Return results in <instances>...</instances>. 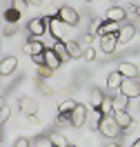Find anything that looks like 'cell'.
Instances as JSON below:
<instances>
[{
	"mask_svg": "<svg viewBox=\"0 0 140 147\" xmlns=\"http://www.w3.org/2000/svg\"><path fill=\"white\" fill-rule=\"evenodd\" d=\"M67 29H69V25H67L60 16H51V18H49V34L56 38V40H65Z\"/></svg>",
	"mask_w": 140,
	"mask_h": 147,
	"instance_id": "3957f363",
	"label": "cell"
},
{
	"mask_svg": "<svg viewBox=\"0 0 140 147\" xmlns=\"http://www.w3.org/2000/svg\"><path fill=\"white\" fill-rule=\"evenodd\" d=\"M36 85H38V89H40V92L45 94V96H51V94H54L51 85L47 83V78H40V76H38V78H36Z\"/></svg>",
	"mask_w": 140,
	"mask_h": 147,
	"instance_id": "cb8c5ba5",
	"label": "cell"
},
{
	"mask_svg": "<svg viewBox=\"0 0 140 147\" xmlns=\"http://www.w3.org/2000/svg\"><path fill=\"white\" fill-rule=\"evenodd\" d=\"M20 16H22V11H18L16 7L5 9V22H20Z\"/></svg>",
	"mask_w": 140,
	"mask_h": 147,
	"instance_id": "603a6c76",
	"label": "cell"
},
{
	"mask_svg": "<svg viewBox=\"0 0 140 147\" xmlns=\"http://www.w3.org/2000/svg\"><path fill=\"white\" fill-rule=\"evenodd\" d=\"M120 29H122L120 22H116V20H104L102 25H100L98 36H107V34H120Z\"/></svg>",
	"mask_w": 140,
	"mask_h": 147,
	"instance_id": "4fadbf2b",
	"label": "cell"
},
{
	"mask_svg": "<svg viewBox=\"0 0 140 147\" xmlns=\"http://www.w3.org/2000/svg\"><path fill=\"white\" fill-rule=\"evenodd\" d=\"M104 102V94L102 89H98V87H93L91 89V96H89V105H91V109H100Z\"/></svg>",
	"mask_w": 140,
	"mask_h": 147,
	"instance_id": "e0dca14e",
	"label": "cell"
},
{
	"mask_svg": "<svg viewBox=\"0 0 140 147\" xmlns=\"http://www.w3.org/2000/svg\"><path fill=\"white\" fill-rule=\"evenodd\" d=\"M113 118H116V123H118L125 131H129L131 127H136V120H133V116H131L127 109H116L113 111Z\"/></svg>",
	"mask_w": 140,
	"mask_h": 147,
	"instance_id": "52a82bcc",
	"label": "cell"
},
{
	"mask_svg": "<svg viewBox=\"0 0 140 147\" xmlns=\"http://www.w3.org/2000/svg\"><path fill=\"white\" fill-rule=\"evenodd\" d=\"M107 147H120V145H118V143H109Z\"/></svg>",
	"mask_w": 140,
	"mask_h": 147,
	"instance_id": "8d00e7d4",
	"label": "cell"
},
{
	"mask_svg": "<svg viewBox=\"0 0 140 147\" xmlns=\"http://www.w3.org/2000/svg\"><path fill=\"white\" fill-rule=\"evenodd\" d=\"M118 45H120V42H118V34H107V36H100V51H104V54H113Z\"/></svg>",
	"mask_w": 140,
	"mask_h": 147,
	"instance_id": "ba28073f",
	"label": "cell"
},
{
	"mask_svg": "<svg viewBox=\"0 0 140 147\" xmlns=\"http://www.w3.org/2000/svg\"><path fill=\"white\" fill-rule=\"evenodd\" d=\"M76 107H78V102H76L74 98H65V100L58 105V111H62V114H71Z\"/></svg>",
	"mask_w": 140,
	"mask_h": 147,
	"instance_id": "7402d4cb",
	"label": "cell"
},
{
	"mask_svg": "<svg viewBox=\"0 0 140 147\" xmlns=\"http://www.w3.org/2000/svg\"><path fill=\"white\" fill-rule=\"evenodd\" d=\"M11 7H16L18 11H25L29 7V0H13V5H11Z\"/></svg>",
	"mask_w": 140,
	"mask_h": 147,
	"instance_id": "f546056e",
	"label": "cell"
},
{
	"mask_svg": "<svg viewBox=\"0 0 140 147\" xmlns=\"http://www.w3.org/2000/svg\"><path fill=\"white\" fill-rule=\"evenodd\" d=\"M118 71H120L125 78H138V67L133 63H120L118 65Z\"/></svg>",
	"mask_w": 140,
	"mask_h": 147,
	"instance_id": "ffe728a7",
	"label": "cell"
},
{
	"mask_svg": "<svg viewBox=\"0 0 140 147\" xmlns=\"http://www.w3.org/2000/svg\"><path fill=\"white\" fill-rule=\"evenodd\" d=\"M27 123H31V125H40V120H38L36 114H29V116H27Z\"/></svg>",
	"mask_w": 140,
	"mask_h": 147,
	"instance_id": "836d02e7",
	"label": "cell"
},
{
	"mask_svg": "<svg viewBox=\"0 0 140 147\" xmlns=\"http://www.w3.org/2000/svg\"><path fill=\"white\" fill-rule=\"evenodd\" d=\"M11 147H29V138H16Z\"/></svg>",
	"mask_w": 140,
	"mask_h": 147,
	"instance_id": "1f68e13d",
	"label": "cell"
},
{
	"mask_svg": "<svg viewBox=\"0 0 140 147\" xmlns=\"http://www.w3.org/2000/svg\"><path fill=\"white\" fill-rule=\"evenodd\" d=\"M127 18V9H122V7H109L107 13H104V20H116V22H122V20Z\"/></svg>",
	"mask_w": 140,
	"mask_h": 147,
	"instance_id": "9a60e30c",
	"label": "cell"
},
{
	"mask_svg": "<svg viewBox=\"0 0 140 147\" xmlns=\"http://www.w3.org/2000/svg\"><path fill=\"white\" fill-rule=\"evenodd\" d=\"M67 47H69L71 58H82V56H84V49L80 47V42H78V40H67Z\"/></svg>",
	"mask_w": 140,
	"mask_h": 147,
	"instance_id": "44dd1931",
	"label": "cell"
},
{
	"mask_svg": "<svg viewBox=\"0 0 140 147\" xmlns=\"http://www.w3.org/2000/svg\"><path fill=\"white\" fill-rule=\"evenodd\" d=\"M84 60H96V47H84V56H82Z\"/></svg>",
	"mask_w": 140,
	"mask_h": 147,
	"instance_id": "f1b7e54d",
	"label": "cell"
},
{
	"mask_svg": "<svg viewBox=\"0 0 140 147\" xmlns=\"http://www.w3.org/2000/svg\"><path fill=\"white\" fill-rule=\"evenodd\" d=\"M127 102H129V98L120 94L118 98H113V111H116V109H127Z\"/></svg>",
	"mask_w": 140,
	"mask_h": 147,
	"instance_id": "4316f807",
	"label": "cell"
},
{
	"mask_svg": "<svg viewBox=\"0 0 140 147\" xmlns=\"http://www.w3.org/2000/svg\"><path fill=\"white\" fill-rule=\"evenodd\" d=\"M122 80H125V76H122L118 69H113V71H109V76H107V87H109L111 92H116V89L122 87Z\"/></svg>",
	"mask_w": 140,
	"mask_h": 147,
	"instance_id": "7c38bea8",
	"label": "cell"
},
{
	"mask_svg": "<svg viewBox=\"0 0 140 147\" xmlns=\"http://www.w3.org/2000/svg\"><path fill=\"white\" fill-rule=\"evenodd\" d=\"M18 105H20V111H22L25 116H29V114H36V111H38V102L33 100V98H20Z\"/></svg>",
	"mask_w": 140,
	"mask_h": 147,
	"instance_id": "2e32d148",
	"label": "cell"
},
{
	"mask_svg": "<svg viewBox=\"0 0 140 147\" xmlns=\"http://www.w3.org/2000/svg\"><path fill=\"white\" fill-rule=\"evenodd\" d=\"M118 92H120L122 96H127L129 100L140 98V80L138 78H125V80H122V87Z\"/></svg>",
	"mask_w": 140,
	"mask_h": 147,
	"instance_id": "277c9868",
	"label": "cell"
},
{
	"mask_svg": "<svg viewBox=\"0 0 140 147\" xmlns=\"http://www.w3.org/2000/svg\"><path fill=\"white\" fill-rule=\"evenodd\" d=\"M49 145L51 147H69V140L62 131H51L49 134Z\"/></svg>",
	"mask_w": 140,
	"mask_h": 147,
	"instance_id": "d6986e66",
	"label": "cell"
},
{
	"mask_svg": "<svg viewBox=\"0 0 140 147\" xmlns=\"http://www.w3.org/2000/svg\"><path fill=\"white\" fill-rule=\"evenodd\" d=\"M136 16H138V18H140V7H136Z\"/></svg>",
	"mask_w": 140,
	"mask_h": 147,
	"instance_id": "74e56055",
	"label": "cell"
},
{
	"mask_svg": "<svg viewBox=\"0 0 140 147\" xmlns=\"http://www.w3.org/2000/svg\"><path fill=\"white\" fill-rule=\"evenodd\" d=\"M16 67H18V58L16 56H9V58H2V63H0V76H11V74L16 71Z\"/></svg>",
	"mask_w": 140,
	"mask_h": 147,
	"instance_id": "8fae6325",
	"label": "cell"
},
{
	"mask_svg": "<svg viewBox=\"0 0 140 147\" xmlns=\"http://www.w3.org/2000/svg\"><path fill=\"white\" fill-rule=\"evenodd\" d=\"M136 34H138V27H136V25H125V27L120 29V34H118V42H120V45H129Z\"/></svg>",
	"mask_w": 140,
	"mask_h": 147,
	"instance_id": "30bf717a",
	"label": "cell"
},
{
	"mask_svg": "<svg viewBox=\"0 0 140 147\" xmlns=\"http://www.w3.org/2000/svg\"><path fill=\"white\" fill-rule=\"evenodd\" d=\"M131 147H140V138H138V140H133V143H131Z\"/></svg>",
	"mask_w": 140,
	"mask_h": 147,
	"instance_id": "d590c367",
	"label": "cell"
},
{
	"mask_svg": "<svg viewBox=\"0 0 140 147\" xmlns=\"http://www.w3.org/2000/svg\"><path fill=\"white\" fill-rule=\"evenodd\" d=\"M69 116H71V127H78V129H80V127H84V125L89 123V107L78 102V107H76Z\"/></svg>",
	"mask_w": 140,
	"mask_h": 147,
	"instance_id": "5b68a950",
	"label": "cell"
},
{
	"mask_svg": "<svg viewBox=\"0 0 140 147\" xmlns=\"http://www.w3.org/2000/svg\"><path fill=\"white\" fill-rule=\"evenodd\" d=\"M58 16L65 20L69 27H78V25H80V13H78L74 7H69V5H62V7L58 9Z\"/></svg>",
	"mask_w": 140,
	"mask_h": 147,
	"instance_id": "8992f818",
	"label": "cell"
},
{
	"mask_svg": "<svg viewBox=\"0 0 140 147\" xmlns=\"http://www.w3.org/2000/svg\"><path fill=\"white\" fill-rule=\"evenodd\" d=\"M54 51L60 56V60H62V63H69V60H71V54H69L67 40H56V42H54Z\"/></svg>",
	"mask_w": 140,
	"mask_h": 147,
	"instance_id": "5bb4252c",
	"label": "cell"
},
{
	"mask_svg": "<svg viewBox=\"0 0 140 147\" xmlns=\"http://www.w3.org/2000/svg\"><path fill=\"white\" fill-rule=\"evenodd\" d=\"M54 71H56V69H51L49 65H38V76H40V78H51Z\"/></svg>",
	"mask_w": 140,
	"mask_h": 147,
	"instance_id": "484cf974",
	"label": "cell"
},
{
	"mask_svg": "<svg viewBox=\"0 0 140 147\" xmlns=\"http://www.w3.org/2000/svg\"><path fill=\"white\" fill-rule=\"evenodd\" d=\"M9 118H11V107L9 105H2L0 107V123H7Z\"/></svg>",
	"mask_w": 140,
	"mask_h": 147,
	"instance_id": "83f0119b",
	"label": "cell"
},
{
	"mask_svg": "<svg viewBox=\"0 0 140 147\" xmlns=\"http://www.w3.org/2000/svg\"><path fill=\"white\" fill-rule=\"evenodd\" d=\"M27 31L33 38H40L42 34H49V16H36L27 22Z\"/></svg>",
	"mask_w": 140,
	"mask_h": 147,
	"instance_id": "6da1fadb",
	"label": "cell"
},
{
	"mask_svg": "<svg viewBox=\"0 0 140 147\" xmlns=\"http://www.w3.org/2000/svg\"><path fill=\"white\" fill-rule=\"evenodd\" d=\"M69 147H76V145H71V143H69Z\"/></svg>",
	"mask_w": 140,
	"mask_h": 147,
	"instance_id": "f35d334b",
	"label": "cell"
},
{
	"mask_svg": "<svg viewBox=\"0 0 140 147\" xmlns=\"http://www.w3.org/2000/svg\"><path fill=\"white\" fill-rule=\"evenodd\" d=\"M98 131H100L104 138H118L125 129L116 123V118H113V114H111V116H104V118H102V123H100V129H98Z\"/></svg>",
	"mask_w": 140,
	"mask_h": 147,
	"instance_id": "7a4b0ae2",
	"label": "cell"
},
{
	"mask_svg": "<svg viewBox=\"0 0 140 147\" xmlns=\"http://www.w3.org/2000/svg\"><path fill=\"white\" fill-rule=\"evenodd\" d=\"M47 47H45V42L40 40V38H31V40H27L25 42V54L27 56H38V54H42Z\"/></svg>",
	"mask_w": 140,
	"mask_h": 147,
	"instance_id": "9c48e42d",
	"label": "cell"
},
{
	"mask_svg": "<svg viewBox=\"0 0 140 147\" xmlns=\"http://www.w3.org/2000/svg\"><path fill=\"white\" fill-rule=\"evenodd\" d=\"M2 34L5 36H13L16 34V22H7V27L2 29Z\"/></svg>",
	"mask_w": 140,
	"mask_h": 147,
	"instance_id": "4dcf8cb0",
	"label": "cell"
},
{
	"mask_svg": "<svg viewBox=\"0 0 140 147\" xmlns=\"http://www.w3.org/2000/svg\"><path fill=\"white\" fill-rule=\"evenodd\" d=\"M31 60L36 63V67H38V65H45V51H42V54H38V56H31Z\"/></svg>",
	"mask_w": 140,
	"mask_h": 147,
	"instance_id": "d6a6232c",
	"label": "cell"
},
{
	"mask_svg": "<svg viewBox=\"0 0 140 147\" xmlns=\"http://www.w3.org/2000/svg\"><path fill=\"white\" fill-rule=\"evenodd\" d=\"M29 5H36V7H40V5H42V0H29Z\"/></svg>",
	"mask_w": 140,
	"mask_h": 147,
	"instance_id": "e575fe53",
	"label": "cell"
},
{
	"mask_svg": "<svg viewBox=\"0 0 140 147\" xmlns=\"http://www.w3.org/2000/svg\"><path fill=\"white\" fill-rule=\"evenodd\" d=\"M45 65H49L51 69H58L60 65H62V60H60V56L54 51V47L51 49H45Z\"/></svg>",
	"mask_w": 140,
	"mask_h": 147,
	"instance_id": "ac0fdd59",
	"label": "cell"
},
{
	"mask_svg": "<svg viewBox=\"0 0 140 147\" xmlns=\"http://www.w3.org/2000/svg\"><path fill=\"white\" fill-rule=\"evenodd\" d=\"M87 2H93V0H87Z\"/></svg>",
	"mask_w": 140,
	"mask_h": 147,
	"instance_id": "ab89813d",
	"label": "cell"
},
{
	"mask_svg": "<svg viewBox=\"0 0 140 147\" xmlns=\"http://www.w3.org/2000/svg\"><path fill=\"white\" fill-rule=\"evenodd\" d=\"M100 111H102L104 116H111L113 114V98L111 96H104V102H102V107H100Z\"/></svg>",
	"mask_w": 140,
	"mask_h": 147,
	"instance_id": "d4e9b609",
	"label": "cell"
}]
</instances>
